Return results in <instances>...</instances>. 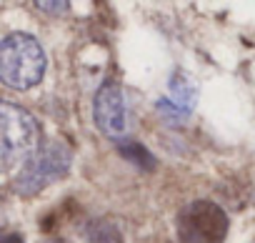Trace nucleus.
Instances as JSON below:
<instances>
[{
  "instance_id": "f257e3e1",
  "label": "nucleus",
  "mask_w": 255,
  "mask_h": 243,
  "mask_svg": "<svg viewBox=\"0 0 255 243\" xmlns=\"http://www.w3.org/2000/svg\"><path fill=\"white\" fill-rule=\"evenodd\" d=\"M45 50L28 33H10L0 40V83L15 90L35 88L45 75Z\"/></svg>"
},
{
  "instance_id": "f03ea898",
  "label": "nucleus",
  "mask_w": 255,
  "mask_h": 243,
  "mask_svg": "<svg viewBox=\"0 0 255 243\" xmlns=\"http://www.w3.org/2000/svg\"><path fill=\"white\" fill-rule=\"evenodd\" d=\"M40 148L38 120L20 105L0 100V173H10Z\"/></svg>"
},
{
  "instance_id": "7ed1b4c3",
  "label": "nucleus",
  "mask_w": 255,
  "mask_h": 243,
  "mask_svg": "<svg viewBox=\"0 0 255 243\" xmlns=\"http://www.w3.org/2000/svg\"><path fill=\"white\" fill-rule=\"evenodd\" d=\"M73 153L63 141H48L40 143V148L25 161L20 173L13 181V191L20 196H35L43 188L53 186L70 171Z\"/></svg>"
},
{
  "instance_id": "423d86ee",
  "label": "nucleus",
  "mask_w": 255,
  "mask_h": 243,
  "mask_svg": "<svg viewBox=\"0 0 255 243\" xmlns=\"http://www.w3.org/2000/svg\"><path fill=\"white\" fill-rule=\"evenodd\" d=\"M170 93H173V100L170 98H160L158 100V110L170 118V120H185L193 110V103H195V88L193 83L183 75V73H175L170 78Z\"/></svg>"
},
{
  "instance_id": "39448f33",
  "label": "nucleus",
  "mask_w": 255,
  "mask_h": 243,
  "mask_svg": "<svg viewBox=\"0 0 255 243\" xmlns=\"http://www.w3.org/2000/svg\"><path fill=\"white\" fill-rule=\"evenodd\" d=\"M93 118L95 126L108 138H123L128 133V105L123 88L113 80L103 83L93 100Z\"/></svg>"
},
{
  "instance_id": "6e6552de",
  "label": "nucleus",
  "mask_w": 255,
  "mask_h": 243,
  "mask_svg": "<svg viewBox=\"0 0 255 243\" xmlns=\"http://www.w3.org/2000/svg\"><path fill=\"white\" fill-rule=\"evenodd\" d=\"M50 243H65V241H50Z\"/></svg>"
},
{
  "instance_id": "20e7f679",
  "label": "nucleus",
  "mask_w": 255,
  "mask_h": 243,
  "mask_svg": "<svg viewBox=\"0 0 255 243\" xmlns=\"http://www.w3.org/2000/svg\"><path fill=\"white\" fill-rule=\"evenodd\" d=\"M180 243H223L228 236V216L213 201H195L175 218Z\"/></svg>"
},
{
  "instance_id": "0eeeda50",
  "label": "nucleus",
  "mask_w": 255,
  "mask_h": 243,
  "mask_svg": "<svg viewBox=\"0 0 255 243\" xmlns=\"http://www.w3.org/2000/svg\"><path fill=\"white\" fill-rule=\"evenodd\" d=\"M35 5H38L40 10H50L53 15H55V13H63V10H68V8H70L68 3H43V0H40V3H35Z\"/></svg>"
}]
</instances>
